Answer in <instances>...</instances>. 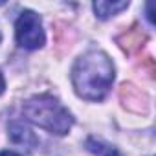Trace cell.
Segmentation results:
<instances>
[{
  "label": "cell",
  "instance_id": "obj_1",
  "mask_svg": "<svg viewBox=\"0 0 156 156\" xmlns=\"http://www.w3.org/2000/svg\"><path fill=\"white\" fill-rule=\"evenodd\" d=\"M114 81V64L105 51L92 50L77 59L72 70V83L83 99L101 101Z\"/></svg>",
  "mask_w": 156,
  "mask_h": 156
},
{
  "label": "cell",
  "instance_id": "obj_2",
  "mask_svg": "<svg viewBox=\"0 0 156 156\" xmlns=\"http://www.w3.org/2000/svg\"><path fill=\"white\" fill-rule=\"evenodd\" d=\"M22 114L33 125H37L51 134H57V136L66 134L73 123L72 114L53 96H48V94L30 98L22 105Z\"/></svg>",
  "mask_w": 156,
  "mask_h": 156
},
{
  "label": "cell",
  "instance_id": "obj_3",
  "mask_svg": "<svg viewBox=\"0 0 156 156\" xmlns=\"http://www.w3.org/2000/svg\"><path fill=\"white\" fill-rule=\"evenodd\" d=\"M15 35H17V42L26 50H39L46 41L41 17L30 9L22 11L20 17L17 19Z\"/></svg>",
  "mask_w": 156,
  "mask_h": 156
},
{
  "label": "cell",
  "instance_id": "obj_4",
  "mask_svg": "<svg viewBox=\"0 0 156 156\" xmlns=\"http://www.w3.org/2000/svg\"><path fill=\"white\" fill-rule=\"evenodd\" d=\"M8 134H9V140L15 145H19L20 149H24L26 152H31L39 145L35 132L22 121H11L8 125Z\"/></svg>",
  "mask_w": 156,
  "mask_h": 156
},
{
  "label": "cell",
  "instance_id": "obj_5",
  "mask_svg": "<svg viewBox=\"0 0 156 156\" xmlns=\"http://www.w3.org/2000/svg\"><path fill=\"white\" fill-rule=\"evenodd\" d=\"M127 8H129V2H105V0H101V2L94 4V11L101 20H107Z\"/></svg>",
  "mask_w": 156,
  "mask_h": 156
},
{
  "label": "cell",
  "instance_id": "obj_6",
  "mask_svg": "<svg viewBox=\"0 0 156 156\" xmlns=\"http://www.w3.org/2000/svg\"><path fill=\"white\" fill-rule=\"evenodd\" d=\"M85 145H87V149H88L92 154H96V156H123L116 147H112V145H108L107 141L98 140V138H94V136H90Z\"/></svg>",
  "mask_w": 156,
  "mask_h": 156
},
{
  "label": "cell",
  "instance_id": "obj_7",
  "mask_svg": "<svg viewBox=\"0 0 156 156\" xmlns=\"http://www.w3.org/2000/svg\"><path fill=\"white\" fill-rule=\"evenodd\" d=\"M4 88H6V81H4V75H2V72H0V94L4 92Z\"/></svg>",
  "mask_w": 156,
  "mask_h": 156
},
{
  "label": "cell",
  "instance_id": "obj_8",
  "mask_svg": "<svg viewBox=\"0 0 156 156\" xmlns=\"http://www.w3.org/2000/svg\"><path fill=\"white\" fill-rule=\"evenodd\" d=\"M0 156H20V154H17L13 151H2V152H0Z\"/></svg>",
  "mask_w": 156,
  "mask_h": 156
},
{
  "label": "cell",
  "instance_id": "obj_9",
  "mask_svg": "<svg viewBox=\"0 0 156 156\" xmlns=\"http://www.w3.org/2000/svg\"><path fill=\"white\" fill-rule=\"evenodd\" d=\"M0 41H2V35H0Z\"/></svg>",
  "mask_w": 156,
  "mask_h": 156
}]
</instances>
